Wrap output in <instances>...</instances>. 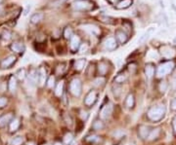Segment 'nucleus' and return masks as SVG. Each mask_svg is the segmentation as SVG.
I'll return each mask as SVG.
<instances>
[{"label": "nucleus", "instance_id": "nucleus-30", "mask_svg": "<svg viewBox=\"0 0 176 145\" xmlns=\"http://www.w3.org/2000/svg\"><path fill=\"white\" fill-rule=\"evenodd\" d=\"M92 128L94 130H96V131H100V130H102L104 128V124L102 121H100V120H96L95 122H94L92 124Z\"/></svg>", "mask_w": 176, "mask_h": 145}, {"label": "nucleus", "instance_id": "nucleus-32", "mask_svg": "<svg viewBox=\"0 0 176 145\" xmlns=\"http://www.w3.org/2000/svg\"><path fill=\"white\" fill-rule=\"evenodd\" d=\"M125 104H126V106L128 108L133 107V105H134V96H133V95H128L127 99H126V101H125Z\"/></svg>", "mask_w": 176, "mask_h": 145}, {"label": "nucleus", "instance_id": "nucleus-15", "mask_svg": "<svg viewBox=\"0 0 176 145\" xmlns=\"http://www.w3.org/2000/svg\"><path fill=\"white\" fill-rule=\"evenodd\" d=\"M37 73H38V83L40 86H43L44 83H45V80H46V70L44 67H40L39 70L37 71Z\"/></svg>", "mask_w": 176, "mask_h": 145}, {"label": "nucleus", "instance_id": "nucleus-12", "mask_svg": "<svg viewBox=\"0 0 176 145\" xmlns=\"http://www.w3.org/2000/svg\"><path fill=\"white\" fill-rule=\"evenodd\" d=\"M80 45H81L80 38L78 37L77 35H73V37L71 38V49H72V51L75 52L77 50H78Z\"/></svg>", "mask_w": 176, "mask_h": 145}, {"label": "nucleus", "instance_id": "nucleus-9", "mask_svg": "<svg viewBox=\"0 0 176 145\" xmlns=\"http://www.w3.org/2000/svg\"><path fill=\"white\" fill-rule=\"evenodd\" d=\"M10 49L13 51V52L17 53V54H23L24 52V49H26V48H24V43H22V42L16 41V42H13V43L11 44Z\"/></svg>", "mask_w": 176, "mask_h": 145}, {"label": "nucleus", "instance_id": "nucleus-16", "mask_svg": "<svg viewBox=\"0 0 176 145\" xmlns=\"http://www.w3.org/2000/svg\"><path fill=\"white\" fill-rule=\"evenodd\" d=\"M132 4V0H121L118 3H117L116 8L118 10H123V9H127L130 7Z\"/></svg>", "mask_w": 176, "mask_h": 145}, {"label": "nucleus", "instance_id": "nucleus-48", "mask_svg": "<svg viewBox=\"0 0 176 145\" xmlns=\"http://www.w3.org/2000/svg\"><path fill=\"white\" fill-rule=\"evenodd\" d=\"M108 1H109L111 4H116V3H117V0H108Z\"/></svg>", "mask_w": 176, "mask_h": 145}, {"label": "nucleus", "instance_id": "nucleus-8", "mask_svg": "<svg viewBox=\"0 0 176 145\" xmlns=\"http://www.w3.org/2000/svg\"><path fill=\"white\" fill-rule=\"evenodd\" d=\"M104 47H105V49L108 50V51H114V50H116L117 47L116 38H114V37L107 38L105 40V42H104Z\"/></svg>", "mask_w": 176, "mask_h": 145}, {"label": "nucleus", "instance_id": "nucleus-23", "mask_svg": "<svg viewBox=\"0 0 176 145\" xmlns=\"http://www.w3.org/2000/svg\"><path fill=\"white\" fill-rule=\"evenodd\" d=\"M19 127H20V120L19 119H13L10 122V131H16Z\"/></svg>", "mask_w": 176, "mask_h": 145}, {"label": "nucleus", "instance_id": "nucleus-39", "mask_svg": "<svg viewBox=\"0 0 176 145\" xmlns=\"http://www.w3.org/2000/svg\"><path fill=\"white\" fill-rule=\"evenodd\" d=\"M78 50H79V52H80V53H85V52L88 50V45H87L86 43L81 44Z\"/></svg>", "mask_w": 176, "mask_h": 145}, {"label": "nucleus", "instance_id": "nucleus-34", "mask_svg": "<svg viewBox=\"0 0 176 145\" xmlns=\"http://www.w3.org/2000/svg\"><path fill=\"white\" fill-rule=\"evenodd\" d=\"M24 142V139L22 136H16L11 140V145H22Z\"/></svg>", "mask_w": 176, "mask_h": 145}, {"label": "nucleus", "instance_id": "nucleus-41", "mask_svg": "<svg viewBox=\"0 0 176 145\" xmlns=\"http://www.w3.org/2000/svg\"><path fill=\"white\" fill-rule=\"evenodd\" d=\"M80 117L83 121H86L88 119V113L85 110H81L80 111Z\"/></svg>", "mask_w": 176, "mask_h": 145}, {"label": "nucleus", "instance_id": "nucleus-5", "mask_svg": "<svg viewBox=\"0 0 176 145\" xmlns=\"http://www.w3.org/2000/svg\"><path fill=\"white\" fill-rule=\"evenodd\" d=\"M161 54L165 57V58H173L175 56V50L171 46L169 45H165L161 48Z\"/></svg>", "mask_w": 176, "mask_h": 145}, {"label": "nucleus", "instance_id": "nucleus-17", "mask_svg": "<svg viewBox=\"0 0 176 145\" xmlns=\"http://www.w3.org/2000/svg\"><path fill=\"white\" fill-rule=\"evenodd\" d=\"M85 64H86V59L85 58H80V59L75 60V62H74V69L77 70V71L82 70L84 68Z\"/></svg>", "mask_w": 176, "mask_h": 145}, {"label": "nucleus", "instance_id": "nucleus-40", "mask_svg": "<svg viewBox=\"0 0 176 145\" xmlns=\"http://www.w3.org/2000/svg\"><path fill=\"white\" fill-rule=\"evenodd\" d=\"M7 102H8V100L6 98H0V108H3L4 106H6Z\"/></svg>", "mask_w": 176, "mask_h": 145}, {"label": "nucleus", "instance_id": "nucleus-24", "mask_svg": "<svg viewBox=\"0 0 176 145\" xmlns=\"http://www.w3.org/2000/svg\"><path fill=\"white\" fill-rule=\"evenodd\" d=\"M100 20H101L104 23H108V25H115L116 20L114 18L109 17V16H101L100 17Z\"/></svg>", "mask_w": 176, "mask_h": 145}, {"label": "nucleus", "instance_id": "nucleus-18", "mask_svg": "<svg viewBox=\"0 0 176 145\" xmlns=\"http://www.w3.org/2000/svg\"><path fill=\"white\" fill-rule=\"evenodd\" d=\"M150 129L148 128L147 126H141L139 128V135L142 137V138H147L149 137V135H150Z\"/></svg>", "mask_w": 176, "mask_h": 145}, {"label": "nucleus", "instance_id": "nucleus-11", "mask_svg": "<svg viewBox=\"0 0 176 145\" xmlns=\"http://www.w3.org/2000/svg\"><path fill=\"white\" fill-rule=\"evenodd\" d=\"M96 99H97V94H96V92L91 91V92L88 94L87 96L85 98L84 102H85V104L87 106H91V105H93L94 103H95Z\"/></svg>", "mask_w": 176, "mask_h": 145}, {"label": "nucleus", "instance_id": "nucleus-19", "mask_svg": "<svg viewBox=\"0 0 176 145\" xmlns=\"http://www.w3.org/2000/svg\"><path fill=\"white\" fill-rule=\"evenodd\" d=\"M84 27L87 29V30H89V31L93 34V35H99L100 33H101V30H100V28L96 26H94V25H85Z\"/></svg>", "mask_w": 176, "mask_h": 145}, {"label": "nucleus", "instance_id": "nucleus-45", "mask_svg": "<svg viewBox=\"0 0 176 145\" xmlns=\"http://www.w3.org/2000/svg\"><path fill=\"white\" fill-rule=\"evenodd\" d=\"M170 106H171V109H172L173 111H176V99H174L171 101Z\"/></svg>", "mask_w": 176, "mask_h": 145}, {"label": "nucleus", "instance_id": "nucleus-25", "mask_svg": "<svg viewBox=\"0 0 176 145\" xmlns=\"http://www.w3.org/2000/svg\"><path fill=\"white\" fill-rule=\"evenodd\" d=\"M98 71L99 73L101 75H104L107 73V71H108V65H107L106 62H101L99 64H98Z\"/></svg>", "mask_w": 176, "mask_h": 145}, {"label": "nucleus", "instance_id": "nucleus-2", "mask_svg": "<svg viewBox=\"0 0 176 145\" xmlns=\"http://www.w3.org/2000/svg\"><path fill=\"white\" fill-rule=\"evenodd\" d=\"M94 3L89 0H77L73 3V8L77 11H88L94 9Z\"/></svg>", "mask_w": 176, "mask_h": 145}, {"label": "nucleus", "instance_id": "nucleus-47", "mask_svg": "<svg viewBox=\"0 0 176 145\" xmlns=\"http://www.w3.org/2000/svg\"><path fill=\"white\" fill-rule=\"evenodd\" d=\"M30 10V6H28V7H27V9H26V11H24V15H28V13H29V11Z\"/></svg>", "mask_w": 176, "mask_h": 145}, {"label": "nucleus", "instance_id": "nucleus-52", "mask_svg": "<svg viewBox=\"0 0 176 145\" xmlns=\"http://www.w3.org/2000/svg\"><path fill=\"white\" fill-rule=\"evenodd\" d=\"M29 145H34L33 143H29Z\"/></svg>", "mask_w": 176, "mask_h": 145}, {"label": "nucleus", "instance_id": "nucleus-35", "mask_svg": "<svg viewBox=\"0 0 176 145\" xmlns=\"http://www.w3.org/2000/svg\"><path fill=\"white\" fill-rule=\"evenodd\" d=\"M73 135L71 134V132H68V134L64 136V143L68 145L73 141Z\"/></svg>", "mask_w": 176, "mask_h": 145}, {"label": "nucleus", "instance_id": "nucleus-4", "mask_svg": "<svg viewBox=\"0 0 176 145\" xmlns=\"http://www.w3.org/2000/svg\"><path fill=\"white\" fill-rule=\"evenodd\" d=\"M70 91L74 96H79L81 94V82L77 78H74L70 84Z\"/></svg>", "mask_w": 176, "mask_h": 145}, {"label": "nucleus", "instance_id": "nucleus-36", "mask_svg": "<svg viewBox=\"0 0 176 145\" xmlns=\"http://www.w3.org/2000/svg\"><path fill=\"white\" fill-rule=\"evenodd\" d=\"M159 88H160V91H161V93H165V91H166L167 88H168V85H167V83H166L165 81H161V82L160 83Z\"/></svg>", "mask_w": 176, "mask_h": 145}, {"label": "nucleus", "instance_id": "nucleus-1", "mask_svg": "<svg viewBox=\"0 0 176 145\" xmlns=\"http://www.w3.org/2000/svg\"><path fill=\"white\" fill-rule=\"evenodd\" d=\"M165 114V105H156L153 106L151 109L148 111V118L152 120L153 122H159Z\"/></svg>", "mask_w": 176, "mask_h": 145}, {"label": "nucleus", "instance_id": "nucleus-42", "mask_svg": "<svg viewBox=\"0 0 176 145\" xmlns=\"http://www.w3.org/2000/svg\"><path fill=\"white\" fill-rule=\"evenodd\" d=\"M171 88L173 91H176V75H174L172 78H171Z\"/></svg>", "mask_w": 176, "mask_h": 145}, {"label": "nucleus", "instance_id": "nucleus-44", "mask_svg": "<svg viewBox=\"0 0 176 145\" xmlns=\"http://www.w3.org/2000/svg\"><path fill=\"white\" fill-rule=\"evenodd\" d=\"M128 69H129V71H131V72H134L135 69H136V64H135V63L129 64V65H128Z\"/></svg>", "mask_w": 176, "mask_h": 145}, {"label": "nucleus", "instance_id": "nucleus-31", "mask_svg": "<svg viewBox=\"0 0 176 145\" xmlns=\"http://www.w3.org/2000/svg\"><path fill=\"white\" fill-rule=\"evenodd\" d=\"M105 82H106V80H105L104 77H99V78H97V79L94 80L93 85L95 87H102L105 84Z\"/></svg>", "mask_w": 176, "mask_h": 145}, {"label": "nucleus", "instance_id": "nucleus-28", "mask_svg": "<svg viewBox=\"0 0 176 145\" xmlns=\"http://www.w3.org/2000/svg\"><path fill=\"white\" fill-rule=\"evenodd\" d=\"M73 36V28L71 26H67L64 29V37L66 39H71Z\"/></svg>", "mask_w": 176, "mask_h": 145}, {"label": "nucleus", "instance_id": "nucleus-27", "mask_svg": "<svg viewBox=\"0 0 176 145\" xmlns=\"http://www.w3.org/2000/svg\"><path fill=\"white\" fill-rule=\"evenodd\" d=\"M63 92H64V82L61 81L58 83L57 87H56V90H55V95L57 96H61L63 95Z\"/></svg>", "mask_w": 176, "mask_h": 145}, {"label": "nucleus", "instance_id": "nucleus-7", "mask_svg": "<svg viewBox=\"0 0 176 145\" xmlns=\"http://www.w3.org/2000/svg\"><path fill=\"white\" fill-rule=\"evenodd\" d=\"M17 60V58L15 56H9L6 58H4L1 62H0V67L2 69H5V68H9L10 66L13 65Z\"/></svg>", "mask_w": 176, "mask_h": 145}, {"label": "nucleus", "instance_id": "nucleus-3", "mask_svg": "<svg viewBox=\"0 0 176 145\" xmlns=\"http://www.w3.org/2000/svg\"><path fill=\"white\" fill-rule=\"evenodd\" d=\"M174 68V62H165L161 63L156 70V75L159 77H165L168 75Z\"/></svg>", "mask_w": 176, "mask_h": 145}, {"label": "nucleus", "instance_id": "nucleus-29", "mask_svg": "<svg viewBox=\"0 0 176 145\" xmlns=\"http://www.w3.org/2000/svg\"><path fill=\"white\" fill-rule=\"evenodd\" d=\"M161 134V130L160 129H155L153 131H151L150 135H149V139L150 140H153L155 138H156Z\"/></svg>", "mask_w": 176, "mask_h": 145}, {"label": "nucleus", "instance_id": "nucleus-13", "mask_svg": "<svg viewBox=\"0 0 176 145\" xmlns=\"http://www.w3.org/2000/svg\"><path fill=\"white\" fill-rule=\"evenodd\" d=\"M13 115H12L11 113H8V114H5V115L0 117V128H4L6 127V125H8L9 122H11L12 120H13Z\"/></svg>", "mask_w": 176, "mask_h": 145}, {"label": "nucleus", "instance_id": "nucleus-38", "mask_svg": "<svg viewBox=\"0 0 176 145\" xmlns=\"http://www.w3.org/2000/svg\"><path fill=\"white\" fill-rule=\"evenodd\" d=\"M54 85H55V77L54 76H50L48 81H47V86L49 88H52Z\"/></svg>", "mask_w": 176, "mask_h": 145}, {"label": "nucleus", "instance_id": "nucleus-49", "mask_svg": "<svg viewBox=\"0 0 176 145\" xmlns=\"http://www.w3.org/2000/svg\"><path fill=\"white\" fill-rule=\"evenodd\" d=\"M55 145H62V144L60 142H57V143H55Z\"/></svg>", "mask_w": 176, "mask_h": 145}, {"label": "nucleus", "instance_id": "nucleus-37", "mask_svg": "<svg viewBox=\"0 0 176 145\" xmlns=\"http://www.w3.org/2000/svg\"><path fill=\"white\" fill-rule=\"evenodd\" d=\"M125 80H126V76H125L124 74L117 75V76L116 77V79H115V81H116L117 83H123Z\"/></svg>", "mask_w": 176, "mask_h": 145}, {"label": "nucleus", "instance_id": "nucleus-51", "mask_svg": "<svg viewBox=\"0 0 176 145\" xmlns=\"http://www.w3.org/2000/svg\"><path fill=\"white\" fill-rule=\"evenodd\" d=\"M1 3H3V0H0V4H1Z\"/></svg>", "mask_w": 176, "mask_h": 145}, {"label": "nucleus", "instance_id": "nucleus-20", "mask_svg": "<svg viewBox=\"0 0 176 145\" xmlns=\"http://www.w3.org/2000/svg\"><path fill=\"white\" fill-rule=\"evenodd\" d=\"M43 19V14L42 13H36L33 14L30 18V22L33 23V25H37L38 22H40Z\"/></svg>", "mask_w": 176, "mask_h": 145}, {"label": "nucleus", "instance_id": "nucleus-22", "mask_svg": "<svg viewBox=\"0 0 176 145\" xmlns=\"http://www.w3.org/2000/svg\"><path fill=\"white\" fill-rule=\"evenodd\" d=\"M8 88L10 92H15V90L17 88V80H16V77L15 76H11L10 77V80H9V84H8Z\"/></svg>", "mask_w": 176, "mask_h": 145}, {"label": "nucleus", "instance_id": "nucleus-10", "mask_svg": "<svg viewBox=\"0 0 176 145\" xmlns=\"http://www.w3.org/2000/svg\"><path fill=\"white\" fill-rule=\"evenodd\" d=\"M116 39L121 44H124V43H126L127 40H128V36L127 34L125 33L123 30L121 29H118L116 31Z\"/></svg>", "mask_w": 176, "mask_h": 145}, {"label": "nucleus", "instance_id": "nucleus-50", "mask_svg": "<svg viewBox=\"0 0 176 145\" xmlns=\"http://www.w3.org/2000/svg\"><path fill=\"white\" fill-rule=\"evenodd\" d=\"M2 12V8H1V6H0V13Z\"/></svg>", "mask_w": 176, "mask_h": 145}, {"label": "nucleus", "instance_id": "nucleus-26", "mask_svg": "<svg viewBox=\"0 0 176 145\" xmlns=\"http://www.w3.org/2000/svg\"><path fill=\"white\" fill-rule=\"evenodd\" d=\"M12 38V33L9 31V30H4V31L1 33V36H0V39H1L3 42H8L10 41Z\"/></svg>", "mask_w": 176, "mask_h": 145}, {"label": "nucleus", "instance_id": "nucleus-6", "mask_svg": "<svg viewBox=\"0 0 176 145\" xmlns=\"http://www.w3.org/2000/svg\"><path fill=\"white\" fill-rule=\"evenodd\" d=\"M112 112V104L108 103V104H106L102 107L101 111H100V117L104 120H106V119L110 118Z\"/></svg>", "mask_w": 176, "mask_h": 145}, {"label": "nucleus", "instance_id": "nucleus-43", "mask_svg": "<svg viewBox=\"0 0 176 145\" xmlns=\"http://www.w3.org/2000/svg\"><path fill=\"white\" fill-rule=\"evenodd\" d=\"M98 139H99V137H98V136H96V135L88 136V137L86 138V140H88V141H90V142H95V141H97Z\"/></svg>", "mask_w": 176, "mask_h": 145}, {"label": "nucleus", "instance_id": "nucleus-46", "mask_svg": "<svg viewBox=\"0 0 176 145\" xmlns=\"http://www.w3.org/2000/svg\"><path fill=\"white\" fill-rule=\"evenodd\" d=\"M173 129H174V131H175V134H176V117L173 120Z\"/></svg>", "mask_w": 176, "mask_h": 145}, {"label": "nucleus", "instance_id": "nucleus-21", "mask_svg": "<svg viewBox=\"0 0 176 145\" xmlns=\"http://www.w3.org/2000/svg\"><path fill=\"white\" fill-rule=\"evenodd\" d=\"M155 30H156V28L153 27V26H152V27H149V28L147 29V31L141 36L139 40H138V42H139V43H142V42H144V41H145V40L149 37L150 34H152L153 32H155Z\"/></svg>", "mask_w": 176, "mask_h": 145}, {"label": "nucleus", "instance_id": "nucleus-33", "mask_svg": "<svg viewBox=\"0 0 176 145\" xmlns=\"http://www.w3.org/2000/svg\"><path fill=\"white\" fill-rule=\"evenodd\" d=\"M26 75H27V73H26V69H24V68L19 69L18 72H17V74H16V76H17V78L19 80H24V78H26Z\"/></svg>", "mask_w": 176, "mask_h": 145}, {"label": "nucleus", "instance_id": "nucleus-14", "mask_svg": "<svg viewBox=\"0 0 176 145\" xmlns=\"http://www.w3.org/2000/svg\"><path fill=\"white\" fill-rule=\"evenodd\" d=\"M145 74L148 79H151L155 74V65L153 63H147L145 66Z\"/></svg>", "mask_w": 176, "mask_h": 145}]
</instances>
